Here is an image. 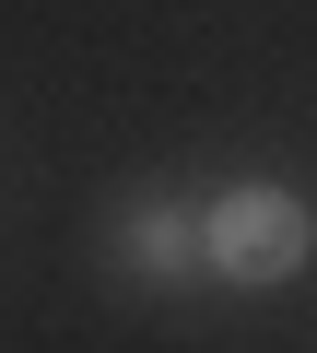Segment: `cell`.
I'll return each instance as SVG.
<instances>
[{
    "label": "cell",
    "instance_id": "6da1fadb",
    "mask_svg": "<svg viewBox=\"0 0 317 353\" xmlns=\"http://www.w3.org/2000/svg\"><path fill=\"white\" fill-rule=\"evenodd\" d=\"M305 259H317V212H305L294 189H270V176H247V189H223V201L200 212V271L235 283V294H270V283H294Z\"/></svg>",
    "mask_w": 317,
    "mask_h": 353
}]
</instances>
